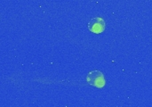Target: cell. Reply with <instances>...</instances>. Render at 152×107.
Returning a JSON list of instances; mask_svg holds the SVG:
<instances>
[{
	"mask_svg": "<svg viewBox=\"0 0 152 107\" xmlns=\"http://www.w3.org/2000/svg\"><path fill=\"white\" fill-rule=\"evenodd\" d=\"M86 81L88 84L98 88L102 89L105 86V78L102 72L100 71H92L86 76Z\"/></svg>",
	"mask_w": 152,
	"mask_h": 107,
	"instance_id": "cell-1",
	"label": "cell"
},
{
	"mask_svg": "<svg viewBox=\"0 0 152 107\" xmlns=\"http://www.w3.org/2000/svg\"><path fill=\"white\" fill-rule=\"evenodd\" d=\"M88 30L94 33V34H100L105 30L106 23L105 21L101 17H94L90 20V21L87 24Z\"/></svg>",
	"mask_w": 152,
	"mask_h": 107,
	"instance_id": "cell-2",
	"label": "cell"
}]
</instances>
